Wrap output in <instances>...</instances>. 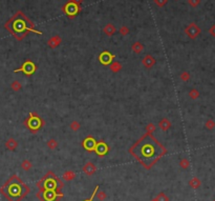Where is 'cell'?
I'll return each mask as SVG.
<instances>
[{"instance_id":"cell-1","label":"cell","mask_w":215,"mask_h":201,"mask_svg":"<svg viewBox=\"0 0 215 201\" xmlns=\"http://www.w3.org/2000/svg\"><path fill=\"white\" fill-rule=\"evenodd\" d=\"M166 153V150L152 134L147 133L130 148V154L146 168H149Z\"/></svg>"},{"instance_id":"cell-2","label":"cell","mask_w":215,"mask_h":201,"mask_svg":"<svg viewBox=\"0 0 215 201\" xmlns=\"http://www.w3.org/2000/svg\"><path fill=\"white\" fill-rule=\"evenodd\" d=\"M34 26H35L33 22L22 12H18L15 16H13L8 23H5V29H8L18 40H22L29 32H33L38 35L42 34L41 32L34 29Z\"/></svg>"},{"instance_id":"cell-3","label":"cell","mask_w":215,"mask_h":201,"mask_svg":"<svg viewBox=\"0 0 215 201\" xmlns=\"http://www.w3.org/2000/svg\"><path fill=\"white\" fill-rule=\"evenodd\" d=\"M24 188V184L21 183L17 176H13L1 189V193H3L10 201H18L22 196H24V194H22V189Z\"/></svg>"},{"instance_id":"cell-4","label":"cell","mask_w":215,"mask_h":201,"mask_svg":"<svg viewBox=\"0 0 215 201\" xmlns=\"http://www.w3.org/2000/svg\"><path fill=\"white\" fill-rule=\"evenodd\" d=\"M24 123L26 124V126L31 130L32 132H37L39 129L41 127V125L43 124L42 120H41L40 117H38L35 114H31L29 115V118L24 121Z\"/></svg>"},{"instance_id":"cell-5","label":"cell","mask_w":215,"mask_h":201,"mask_svg":"<svg viewBox=\"0 0 215 201\" xmlns=\"http://www.w3.org/2000/svg\"><path fill=\"white\" fill-rule=\"evenodd\" d=\"M36 71V65L34 64L32 61L27 60L25 62L22 64V67L20 68H18V70H15V72H23L24 74L26 75V76H31L32 74H34V72Z\"/></svg>"},{"instance_id":"cell-6","label":"cell","mask_w":215,"mask_h":201,"mask_svg":"<svg viewBox=\"0 0 215 201\" xmlns=\"http://www.w3.org/2000/svg\"><path fill=\"white\" fill-rule=\"evenodd\" d=\"M185 33L187 34V36H188L189 38H191V39H195V38L200 34V29L198 27L197 24L190 23L189 26L185 29Z\"/></svg>"},{"instance_id":"cell-7","label":"cell","mask_w":215,"mask_h":201,"mask_svg":"<svg viewBox=\"0 0 215 201\" xmlns=\"http://www.w3.org/2000/svg\"><path fill=\"white\" fill-rule=\"evenodd\" d=\"M80 11V5L74 3L72 1H68L67 3L64 5V12L67 14L70 18H72L74 16H76V14Z\"/></svg>"},{"instance_id":"cell-8","label":"cell","mask_w":215,"mask_h":201,"mask_svg":"<svg viewBox=\"0 0 215 201\" xmlns=\"http://www.w3.org/2000/svg\"><path fill=\"white\" fill-rule=\"evenodd\" d=\"M113 58H114L113 55H111L110 53H109V52L105 51V52H103L101 55H100L99 60H100V62H101L102 64L107 65V64H109L111 61H113Z\"/></svg>"},{"instance_id":"cell-9","label":"cell","mask_w":215,"mask_h":201,"mask_svg":"<svg viewBox=\"0 0 215 201\" xmlns=\"http://www.w3.org/2000/svg\"><path fill=\"white\" fill-rule=\"evenodd\" d=\"M95 151L98 155H100V156H104V155L108 152V147H107L106 143L103 142V141L102 142H97Z\"/></svg>"},{"instance_id":"cell-10","label":"cell","mask_w":215,"mask_h":201,"mask_svg":"<svg viewBox=\"0 0 215 201\" xmlns=\"http://www.w3.org/2000/svg\"><path fill=\"white\" fill-rule=\"evenodd\" d=\"M96 145H97V142L92 137H87L83 142V147L87 151H95Z\"/></svg>"},{"instance_id":"cell-11","label":"cell","mask_w":215,"mask_h":201,"mask_svg":"<svg viewBox=\"0 0 215 201\" xmlns=\"http://www.w3.org/2000/svg\"><path fill=\"white\" fill-rule=\"evenodd\" d=\"M142 62H143L144 67H145L146 68H151L153 65L155 64V59L153 58L151 55H146V56L144 57Z\"/></svg>"},{"instance_id":"cell-12","label":"cell","mask_w":215,"mask_h":201,"mask_svg":"<svg viewBox=\"0 0 215 201\" xmlns=\"http://www.w3.org/2000/svg\"><path fill=\"white\" fill-rule=\"evenodd\" d=\"M61 43V38L59 37L58 35H55L52 36V37L47 41V45H49V47H52V49H56L57 47H59Z\"/></svg>"},{"instance_id":"cell-13","label":"cell","mask_w":215,"mask_h":201,"mask_svg":"<svg viewBox=\"0 0 215 201\" xmlns=\"http://www.w3.org/2000/svg\"><path fill=\"white\" fill-rule=\"evenodd\" d=\"M116 26H113V23H108L106 24V26H104V29H103V32H104L105 35L107 36H113L114 33H116Z\"/></svg>"},{"instance_id":"cell-14","label":"cell","mask_w":215,"mask_h":201,"mask_svg":"<svg viewBox=\"0 0 215 201\" xmlns=\"http://www.w3.org/2000/svg\"><path fill=\"white\" fill-rule=\"evenodd\" d=\"M18 147V142L17 140H15L14 138H10L8 141L5 142V147L8 148V151H15Z\"/></svg>"},{"instance_id":"cell-15","label":"cell","mask_w":215,"mask_h":201,"mask_svg":"<svg viewBox=\"0 0 215 201\" xmlns=\"http://www.w3.org/2000/svg\"><path fill=\"white\" fill-rule=\"evenodd\" d=\"M83 171H84V173H85L86 175H92L93 173L96 172V166L93 165L91 162H88L87 164H86L85 166H84V168H83Z\"/></svg>"},{"instance_id":"cell-16","label":"cell","mask_w":215,"mask_h":201,"mask_svg":"<svg viewBox=\"0 0 215 201\" xmlns=\"http://www.w3.org/2000/svg\"><path fill=\"white\" fill-rule=\"evenodd\" d=\"M131 50L134 52L136 54H139L143 52L144 50V45L142 44L141 42H139V41H136V42H134L133 44L131 45Z\"/></svg>"},{"instance_id":"cell-17","label":"cell","mask_w":215,"mask_h":201,"mask_svg":"<svg viewBox=\"0 0 215 201\" xmlns=\"http://www.w3.org/2000/svg\"><path fill=\"white\" fill-rule=\"evenodd\" d=\"M159 126L161 127L163 131H168V130L170 129V126H171V123H170V121H169L168 119L164 118V119H162L161 121H160Z\"/></svg>"},{"instance_id":"cell-18","label":"cell","mask_w":215,"mask_h":201,"mask_svg":"<svg viewBox=\"0 0 215 201\" xmlns=\"http://www.w3.org/2000/svg\"><path fill=\"white\" fill-rule=\"evenodd\" d=\"M200 184H202V182H200V180L198 179L197 177H193L189 181V185L191 186L192 189H198L200 186Z\"/></svg>"},{"instance_id":"cell-19","label":"cell","mask_w":215,"mask_h":201,"mask_svg":"<svg viewBox=\"0 0 215 201\" xmlns=\"http://www.w3.org/2000/svg\"><path fill=\"white\" fill-rule=\"evenodd\" d=\"M11 88H12V90L15 91V92H19V91L21 90L22 85H21V83H20L19 81L15 80V81L12 82V84H11Z\"/></svg>"},{"instance_id":"cell-20","label":"cell","mask_w":215,"mask_h":201,"mask_svg":"<svg viewBox=\"0 0 215 201\" xmlns=\"http://www.w3.org/2000/svg\"><path fill=\"white\" fill-rule=\"evenodd\" d=\"M121 68H122V65H121V63L119 62H113L110 64V70L113 71V73H118L119 71H121Z\"/></svg>"},{"instance_id":"cell-21","label":"cell","mask_w":215,"mask_h":201,"mask_svg":"<svg viewBox=\"0 0 215 201\" xmlns=\"http://www.w3.org/2000/svg\"><path fill=\"white\" fill-rule=\"evenodd\" d=\"M189 97L191 98V99H193V100L197 99V98L200 97V92H198L196 88H192V90L189 92Z\"/></svg>"},{"instance_id":"cell-22","label":"cell","mask_w":215,"mask_h":201,"mask_svg":"<svg viewBox=\"0 0 215 201\" xmlns=\"http://www.w3.org/2000/svg\"><path fill=\"white\" fill-rule=\"evenodd\" d=\"M205 126H206V129L207 130H209V131H212V130L215 127V121L214 120H212V119H208L207 121H206V123H205Z\"/></svg>"},{"instance_id":"cell-23","label":"cell","mask_w":215,"mask_h":201,"mask_svg":"<svg viewBox=\"0 0 215 201\" xmlns=\"http://www.w3.org/2000/svg\"><path fill=\"white\" fill-rule=\"evenodd\" d=\"M47 147L51 148V150H55V148H57V147H58V142L55 139H49L47 141Z\"/></svg>"},{"instance_id":"cell-24","label":"cell","mask_w":215,"mask_h":201,"mask_svg":"<svg viewBox=\"0 0 215 201\" xmlns=\"http://www.w3.org/2000/svg\"><path fill=\"white\" fill-rule=\"evenodd\" d=\"M189 165H190V162H189L188 159L184 158V159H182V160L180 161V166L182 168H184V170H187V168H189Z\"/></svg>"},{"instance_id":"cell-25","label":"cell","mask_w":215,"mask_h":201,"mask_svg":"<svg viewBox=\"0 0 215 201\" xmlns=\"http://www.w3.org/2000/svg\"><path fill=\"white\" fill-rule=\"evenodd\" d=\"M32 163L29 162V160H23V162L21 163V168H23L24 171H29L32 168Z\"/></svg>"},{"instance_id":"cell-26","label":"cell","mask_w":215,"mask_h":201,"mask_svg":"<svg viewBox=\"0 0 215 201\" xmlns=\"http://www.w3.org/2000/svg\"><path fill=\"white\" fill-rule=\"evenodd\" d=\"M63 178H64L65 180H67V181H69V180H72V179H74V178H75V173H72V172H66V173H64Z\"/></svg>"},{"instance_id":"cell-27","label":"cell","mask_w":215,"mask_h":201,"mask_svg":"<svg viewBox=\"0 0 215 201\" xmlns=\"http://www.w3.org/2000/svg\"><path fill=\"white\" fill-rule=\"evenodd\" d=\"M80 123L77 122V121H72V123H70V129L72 130V131H78V130L80 129Z\"/></svg>"},{"instance_id":"cell-28","label":"cell","mask_w":215,"mask_h":201,"mask_svg":"<svg viewBox=\"0 0 215 201\" xmlns=\"http://www.w3.org/2000/svg\"><path fill=\"white\" fill-rule=\"evenodd\" d=\"M188 3L192 8H197L200 4V0H188Z\"/></svg>"},{"instance_id":"cell-29","label":"cell","mask_w":215,"mask_h":201,"mask_svg":"<svg viewBox=\"0 0 215 201\" xmlns=\"http://www.w3.org/2000/svg\"><path fill=\"white\" fill-rule=\"evenodd\" d=\"M167 2H168V0H154V3L156 4L157 6H160V8H163L167 4Z\"/></svg>"},{"instance_id":"cell-30","label":"cell","mask_w":215,"mask_h":201,"mask_svg":"<svg viewBox=\"0 0 215 201\" xmlns=\"http://www.w3.org/2000/svg\"><path fill=\"white\" fill-rule=\"evenodd\" d=\"M180 79H182L183 81H188L190 79V74L188 72H183L182 74H180Z\"/></svg>"},{"instance_id":"cell-31","label":"cell","mask_w":215,"mask_h":201,"mask_svg":"<svg viewBox=\"0 0 215 201\" xmlns=\"http://www.w3.org/2000/svg\"><path fill=\"white\" fill-rule=\"evenodd\" d=\"M120 34H121V35H123V36L128 35V34H129V29H128L127 26H123L120 29Z\"/></svg>"},{"instance_id":"cell-32","label":"cell","mask_w":215,"mask_h":201,"mask_svg":"<svg viewBox=\"0 0 215 201\" xmlns=\"http://www.w3.org/2000/svg\"><path fill=\"white\" fill-rule=\"evenodd\" d=\"M156 201H168V198L166 197V195H165V194L161 193L156 197Z\"/></svg>"},{"instance_id":"cell-33","label":"cell","mask_w":215,"mask_h":201,"mask_svg":"<svg viewBox=\"0 0 215 201\" xmlns=\"http://www.w3.org/2000/svg\"><path fill=\"white\" fill-rule=\"evenodd\" d=\"M154 130H155L154 124H152V123H150V124H148V125H147V131H148V133H149V134H152L153 132H154Z\"/></svg>"},{"instance_id":"cell-34","label":"cell","mask_w":215,"mask_h":201,"mask_svg":"<svg viewBox=\"0 0 215 201\" xmlns=\"http://www.w3.org/2000/svg\"><path fill=\"white\" fill-rule=\"evenodd\" d=\"M97 197H98V199H99V200L103 201V200L105 199V198H106V194H105L104 192H100V193L97 195Z\"/></svg>"},{"instance_id":"cell-35","label":"cell","mask_w":215,"mask_h":201,"mask_svg":"<svg viewBox=\"0 0 215 201\" xmlns=\"http://www.w3.org/2000/svg\"><path fill=\"white\" fill-rule=\"evenodd\" d=\"M209 34L212 36V37H215V24H214V26H212L211 27H210V29H209Z\"/></svg>"},{"instance_id":"cell-36","label":"cell","mask_w":215,"mask_h":201,"mask_svg":"<svg viewBox=\"0 0 215 201\" xmlns=\"http://www.w3.org/2000/svg\"><path fill=\"white\" fill-rule=\"evenodd\" d=\"M69 1H72V2H74V3L78 4V5H80V4L83 2V0H69Z\"/></svg>"},{"instance_id":"cell-37","label":"cell","mask_w":215,"mask_h":201,"mask_svg":"<svg viewBox=\"0 0 215 201\" xmlns=\"http://www.w3.org/2000/svg\"><path fill=\"white\" fill-rule=\"evenodd\" d=\"M92 197H93V196H92ZM92 197H91V198H90V199H89V200H86V201H92Z\"/></svg>"}]
</instances>
